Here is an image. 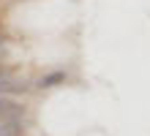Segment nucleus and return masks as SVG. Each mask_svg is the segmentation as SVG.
<instances>
[{
    "label": "nucleus",
    "mask_w": 150,
    "mask_h": 136,
    "mask_svg": "<svg viewBox=\"0 0 150 136\" xmlns=\"http://www.w3.org/2000/svg\"><path fill=\"white\" fill-rule=\"evenodd\" d=\"M30 85L28 82H19V79H14L8 71L0 68V95H14V93H28Z\"/></svg>",
    "instance_id": "1"
},
{
    "label": "nucleus",
    "mask_w": 150,
    "mask_h": 136,
    "mask_svg": "<svg viewBox=\"0 0 150 136\" xmlns=\"http://www.w3.org/2000/svg\"><path fill=\"white\" fill-rule=\"evenodd\" d=\"M66 82H68V74H66V71H60V68H55V71H47L44 76H38L36 87L38 90H55L60 85H66Z\"/></svg>",
    "instance_id": "2"
},
{
    "label": "nucleus",
    "mask_w": 150,
    "mask_h": 136,
    "mask_svg": "<svg viewBox=\"0 0 150 136\" xmlns=\"http://www.w3.org/2000/svg\"><path fill=\"white\" fill-rule=\"evenodd\" d=\"M8 117H25V106L8 95H0V120H8Z\"/></svg>",
    "instance_id": "3"
},
{
    "label": "nucleus",
    "mask_w": 150,
    "mask_h": 136,
    "mask_svg": "<svg viewBox=\"0 0 150 136\" xmlns=\"http://www.w3.org/2000/svg\"><path fill=\"white\" fill-rule=\"evenodd\" d=\"M0 136H25V120L22 117L0 120Z\"/></svg>",
    "instance_id": "4"
},
{
    "label": "nucleus",
    "mask_w": 150,
    "mask_h": 136,
    "mask_svg": "<svg viewBox=\"0 0 150 136\" xmlns=\"http://www.w3.org/2000/svg\"><path fill=\"white\" fill-rule=\"evenodd\" d=\"M3 49H6V35L0 33V52H3Z\"/></svg>",
    "instance_id": "5"
}]
</instances>
